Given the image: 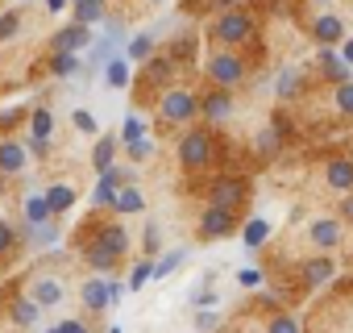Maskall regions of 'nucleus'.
I'll return each instance as SVG.
<instances>
[{
  "label": "nucleus",
  "instance_id": "54",
  "mask_svg": "<svg viewBox=\"0 0 353 333\" xmlns=\"http://www.w3.org/2000/svg\"><path fill=\"white\" fill-rule=\"evenodd\" d=\"M75 5H79V0H75Z\"/></svg>",
  "mask_w": 353,
  "mask_h": 333
},
{
  "label": "nucleus",
  "instance_id": "45",
  "mask_svg": "<svg viewBox=\"0 0 353 333\" xmlns=\"http://www.w3.org/2000/svg\"><path fill=\"white\" fill-rule=\"evenodd\" d=\"M241 283L254 287V283H262V275H258V271H241Z\"/></svg>",
  "mask_w": 353,
  "mask_h": 333
},
{
  "label": "nucleus",
  "instance_id": "33",
  "mask_svg": "<svg viewBox=\"0 0 353 333\" xmlns=\"http://www.w3.org/2000/svg\"><path fill=\"white\" fill-rule=\"evenodd\" d=\"M141 133H145V125H141V117H129V121H125V133H121V137H125V142L133 146V142H141Z\"/></svg>",
  "mask_w": 353,
  "mask_h": 333
},
{
  "label": "nucleus",
  "instance_id": "37",
  "mask_svg": "<svg viewBox=\"0 0 353 333\" xmlns=\"http://www.w3.org/2000/svg\"><path fill=\"white\" fill-rule=\"evenodd\" d=\"M270 333H299V325H295V316H274Z\"/></svg>",
  "mask_w": 353,
  "mask_h": 333
},
{
  "label": "nucleus",
  "instance_id": "19",
  "mask_svg": "<svg viewBox=\"0 0 353 333\" xmlns=\"http://www.w3.org/2000/svg\"><path fill=\"white\" fill-rule=\"evenodd\" d=\"M112 150H117V137H100V146H96V154H92V162H96L100 175L112 171Z\"/></svg>",
  "mask_w": 353,
  "mask_h": 333
},
{
  "label": "nucleus",
  "instance_id": "47",
  "mask_svg": "<svg viewBox=\"0 0 353 333\" xmlns=\"http://www.w3.org/2000/svg\"><path fill=\"white\" fill-rule=\"evenodd\" d=\"M341 59H345V63L353 67V38H345V46H341Z\"/></svg>",
  "mask_w": 353,
  "mask_h": 333
},
{
  "label": "nucleus",
  "instance_id": "5",
  "mask_svg": "<svg viewBox=\"0 0 353 333\" xmlns=\"http://www.w3.org/2000/svg\"><path fill=\"white\" fill-rule=\"evenodd\" d=\"M254 34V21L245 17V13H225L221 21H216V38L221 42H245Z\"/></svg>",
  "mask_w": 353,
  "mask_h": 333
},
{
  "label": "nucleus",
  "instance_id": "30",
  "mask_svg": "<svg viewBox=\"0 0 353 333\" xmlns=\"http://www.w3.org/2000/svg\"><path fill=\"white\" fill-rule=\"evenodd\" d=\"M50 129H54V117H50L46 108H38V113H34V137H42V142H46V137H50Z\"/></svg>",
  "mask_w": 353,
  "mask_h": 333
},
{
  "label": "nucleus",
  "instance_id": "31",
  "mask_svg": "<svg viewBox=\"0 0 353 333\" xmlns=\"http://www.w3.org/2000/svg\"><path fill=\"white\" fill-rule=\"evenodd\" d=\"M336 108L353 117V84H336Z\"/></svg>",
  "mask_w": 353,
  "mask_h": 333
},
{
  "label": "nucleus",
  "instance_id": "35",
  "mask_svg": "<svg viewBox=\"0 0 353 333\" xmlns=\"http://www.w3.org/2000/svg\"><path fill=\"white\" fill-rule=\"evenodd\" d=\"M258 150H262V154H274V150H279V129H266V133L258 137Z\"/></svg>",
  "mask_w": 353,
  "mask_h": 333
},
{
  "label": "nucleus",
  "instance_id": "49",
  "mask_svg": "<svg viewBox=\"0 0 353 333\" xmlns=\"http://www.w3.org/2000/svg\"><path fill=\"white\" fill-rule=\"evenodd\" d=\"M63 5H67V0H46V9H50V13H59Z\"/></svg>",
  "mask_w": 353,
  "mask_h": 333
},
{
  "label": "nucleus",
  "instance_id": "53",
  "mask_svg": "<svg viewBox=\"0 0 353 333\" xmlns=\"http://www.w3.org/2000/svg\"><path fill=\"white\" fill-rule=\"evenodd\" d=\"M112 333H121V329H112Z\"/></svg>",
  "mask_w": 353,
  "mask_h": 333
},
{
  "label": "nucleus",
  "instance_id": "9",
  "mask_svg": "<svg viewBox=\"0 0 353 333\" xmlns=\"http://www.w3.org/2000/svg\"><path fill=\"white\" fill-rule=\"evenodd\" d=\"M307 238L320 246V250H332L336 242H341V221H332V217H324V221H316L312 229H307Z\"/></svg>",
  "mask_w": 353,
  "mask_h": 333
},
{
  "label": "nucleus",
  "instance_id": "27",
  "mask_svg": "<svg viewBox=\"0 0 353 333\" xmlns=\"http://www.w3.org/2000/svg\"><path fill=\"white\" fill-rule=\"evenodd\" d=\"M38 308H42V304H38L34 296H26V300H17V308H13V316H17L21 325H34V321H38Z\"/></svg>",
  "mask_w": 353,
  "mask_h": 333
},
{
  "label": "nucleus",
  "instance_id": "16",
  "mask_svg": "<svg viewBox=\"0 0 353 333\" xmlns=\"http://www.w3.org/2000/svg\"><path fill=\"white\" fill-rule=\"evenodd\" d=\"M30 296H34L42 308H50V304H59V300H63V283H54V279H38Z\"/></svg>",
  "mask_w": 353,
  "mask_h": 333
},
{
  "label": "nucleus",
  "instance_id": "46",
  "mask_svg": "<svg viewBox=\"0 0 353 333\" xmlns=\"http://www.w3.org/2000/svg\"><path fill=\"white\" fill-rule=\"evenodd\" d=\"M341 213H345V221H353V192H349V196L341 200Z\"/></svg>",
  "mask_w": 353,
  "mask_h": 333
},
{
  "label": "nucleus",
  "instance_id": "36",
  "mask_svg": "<svg viewBox=\"0 0 353 333\" xmlns=\"http://www.w3.org/2000/svg\"><path fill=\"white\" fill-rule=\"evenodd\" d=\"M150 275H154V267H150V263H137V267H133V275H129V287H141Z\"/></svg>",
  "mask_w": 353,
  "mask_h": 333
},
{
  "label": "nucleus",
  "instance_id": "13",
  "mask_svg": "<svg viewBox=\"0 0 353 333\" xmlns=\"http://www.w3.org/2000/svg\"><path fill=\"white\" fill-rule=\"evenodd\" d=\"M200 108H204L208 121H225V117L233 113V96H229V92H212V96H204Z\"/></svg>",
  "mask_w": 353,
  "mask_h": 333
},
{
  "label": "nucleus",
  "instance_id": "8",
  "mask_svg": "<svg viewBox=\"0 0 353 333\" xmlns=\"http://www.w3.org/2000/svg\"><path fill=\"white\" fill-rule=\"evenodd\" d=\"M349 71H353V67H349L332 46L320 50V75H324V79H332V84H349Z\"/></svg>",
  "mask_w": 353,
  "mask_h": 333
},
{
  "label": "nucleus",
  "instance_id": "48",
  "mask_svg": "<svg viewBox=\"0 0 353 333\" xmlns=\"http://www.w3.org/2000/svg\"><path fill=\"white\" fill-rule=\"evenodd\" d=\"M196 304H200V308H208V304H216V296H212V292H200V296H196Z\"/></svg>",
  "mask_w": 353,
  "mask_h": 333
},
{
  "label": "nucleus",
  "instance_id": "51",
  "mask_svg": "<svg viewBox=\"0 0 353 333\" xmlns=\"http://www.w3.org/2000/svg\"><path fill=\"white\" fill-rule=\"evenodd\" d=\"M312 5H332V0H312Z\"/></svg>",
  "mask_w": 353,
  "mask_h": 333
},
{
  "label": "nucleus",
  "instance_id": "28",
  "mask_svg": "<svg viewBox=\"0 0 353 333\" xmlns=\"http://www.w3.org/2000/svg\"><path fill=\"white\" fill-rule=\"evenodd\" d=\"M183 258H188V250H170V254H166L162 263H154V279H166V275H170L174 267L183 263Z\"/></svg>",
  "mask_w": 353,
  "mask_h": 333
},
{
  "label": "nucleus",
  "instance_id": "52",
  "mask_svg": "<svg viewBox=\"0 0 353 333\" xmlns=\"http://www.w3.org/2000/svg\"><path fill=\"white\" fill-rule=\"evenodd\" d=\"M50 333H63V329H50Z\"/></svg>",
  "mask_w": 353,
  "mask_h": 333
},
{
  "label": "nucleus",
  "instance_id": "39",
  "mask_svg": "<svg viewBox=\"0 0 353 333\" xmlns=\"http://www.w3.org/2000/svg\"><path fill=\"white\" fill-rule=\"evenodd\" d=\"M162 246V234H158V225H145V250H158Z\"/></svg>",
  "mask_w": 353,
  "mask_h": 333
},
{
  "label": "nucleus",
  "instance_id": "23",
  "mask_svg": "<svg viewBox=\"0 0 353 333\" xmlns=\"http://www.w3.org/2000/svg\"><path fill=\"white\" fill-rule=\"evenodd\" d=\"M75 17H79V26H92V21L104 17V5H100V0H79V5H75Z\"/></svg>",
  "mask_w": 353,
  "mask_h": 333
},
{
  "label": "nucleus",
  "instance_id": "44",
  "mask_svg": "<svg viewBox=\"0 0 353 333\" xmlns=\"http://www.w3.org/2000/svg\"><path fill=\"white\" fill-rule=\"evenodd\" d=\"M13 246V229L9 225H0V250H9Z\"/></svg>",
  "mask_w": 353,
  "mask_h": 333
},
{
  "label": "nucleus",
  "instance_id": "10",
  "mask_svg": "<svg viewBox=\"0 0 353 333\" xmlns=\"http://www.w3.org/2000/svg\"><path fill=\"white\" fill-rule=\"evenodd\" d=\"M324 175H328V184L336 192H353V158H332Z\"/></svg>",
  "mask_w": 353,
  "mask_h": 333
},
{
  "label": "nucleus",
  "instance_id": "14",
  "mask_svg": "<svg viewBox=\"0 0 353 333\" xmlns=\"http://www.w3.org/2000/svg\"><path fill=\"white\" fill-rule=\"evenodd\" d=\"M117 258H121V254H117V250H108V246H104L100 238H96V242L88 246V263H92L96 271H112V263H117Z\"/></svg>",
  "mask_w": 353,
  "mask_h": 333
},
{
  "label": "nucleus",
  "instance_id": "20",
  "mask_svg": "<svg viewBox=\"0 0 353 333\" xmlns=\"http://www.w3.org/2000/svg\"><path fill=\"white\" fill-rule=\"evenodd\" d=\"M46 204H50V213H67V209L75 204V192L59 184V188H50V192H46Z\"/></svg>",
  "mask_w": 353,
  "mask_h": 333
},
{
  "label": "nucleus",
  "instance_id": "11",
  "mask_svg": "<svg viewBox=\"0 0 353 333\" xmlns=\"http://www.w3.org/2000/svg\"><path fill=\"white\" fill-rule=\"evenodd\" d=\"M21 166H26V146L21 142H0V171L17 175Z\"/></svg>",
  "mask_w": 353,
  "mask_h": 333
},
{
  "label": "nucleus",
  "instance_id": "50",
  "mask_svg": "<svg viewBox=\"0 0 353 333\" xmlns=\"http://www.w3.org/2000/svg\"><path fill=\"white\" fill-rule=\"evenodd\" d=\"M216 5H225V9H233V5H237V0H216Z\"/></svg>",
  "mask_w": 353,
  "mask_h": 333
},
{
  "label": "nucleus",
  "instance_id": "1",
  "mask_svg": "<svg viewBox=\"0 0 353 333\" xmlns=\"http://www.w3.org/2000/svg\"><path fill=\"white\" fill-rule=\"evenodd\" d=\"M179 162L183 166H208L212 162V137L204 133V129H192V133H183V142H179Z\"/></svg>",
  "mask_w": 353,
  "mask_h": 333
},
{
  "label": "nucleus",
  "instance_id": "25",
  "mask_svg": "<svg viewBox=\"0 0 353 333\" xmlns=\"http://www.w3.org/2000/svg\"><path fill=\"white\" fill-rule=\"evenodd\" d=\"M75 71H79L75 50H59V55H54V75H63V79H67V75H75Z\"/></svg>",
  "mask_w": 353,
  "mask_h": 333
},
{
  "label": "nucleus",
  "instance_id": "12",
  "mask_svg": "<svg viewBox=\"0 0 353 333\" xmlns=\"http://www.w3.org/2000/svg\"><path fill=\"white\" fill-rule=\"evenodd\" d=\"M83 304H88V308H108V304H112V283L88 279V283H83Z\"/></svg>",
  "mask_w": 353,
  "mask_h": 333
},
{
  "label": "nucleus",
  "instance_id": "32",
  "mask_svg": "<svg viewBox=\"0 0 353 333\" xmlns=\"http://www.w3.org/2000/svg\"><path fill=\"white\" fill-rule=\"evenodd\" d=\"M150 46H154V38H150V34L133 38V42H129V59H145V55H150Z\"/></svg>",
  "mask_w": 353,
  "mask_h": 333
},
{
  "label": "nucleus",
  "instance_id": "15",
  "mask_svg": "<svg viewBox=\"0 0 353 333\" xmlns=\"http://www.w3.org/2000/svg\"><path fill=\"white\" fill-rule=\"evenodd\" d=\"M336 275V263H328V258H312V263H303V279L316 287V283H324V279H332Z\"/></svg>",
  "mask_w": 353,
  "mask_h": 333
},
{
  "label": "nucleus",
  "instance_id": "26",
  "mask_svg": "<svg viewBox=\"0 0 353 333\" xmlns=\"http://www.w3.org/2000/svg\"><path fill=\"white\" fill-rule=\"evenodd\" d=\"M26 217H30V225H46V217H50V204H46V196H34V200L26 204Z\"/></svg>",
  "mask_w": 353,
  "mask_h": 333
},
{
  "label": "nucleus",
  "instance_id": "24",
  "mask_svg": "<svg viewBox=\"0 0 353 333\" xmlns=\"http://www.w3.org/2000/svg\"><path fill=\"white\" fill-rule=\"evenodd\" d=\"M104 79H108L112 88H125V84H129V63H125V59H108V71H104Z\"/></svg>",
  "mask_w": 353,
  "mask_h": 333
},
{
  "label": "nucleus",
  "instance_id": "17",
  "mask_svg": "<svg viewBox=\"0 0 353 333\" xmlns=\"http://www.w3.org/2000/svg\"><path fill=\"white\" fill-rule=\"evenodd\" d=\"M92 42V34H88V26H71V30H63L59 34V50H79V46H88Z\"/></svg>",
  "mask_w": 353,
  "mask_h": 333
},
{
  "label": "nucleus",
  "instance_id": "22",
  "mask_svg": "<svg viewBox=\"0 0 353 333\" xmlns=\"http://www.w3.org/2000/svg\"><path fill=\"white\" fill-rule=\"evenodd\" d=\"M299 84H303V79H299V71H295V67H287V71L279 75V84H274V92H279L283 100H291V96L299 92Z\"/></svg>",
  "mask_w": 353,
  "mask_h": 333
},
{
  "label": "nucleus",
  "instance_id": "34",
  "mask_svg": "<svg viewBox=\"0 0 353 333\" xmlns=\"http://www.w3.org/2000/svg\"><path fill=\"white\" fill-rule=\"evenodd\" d=\"M17 26H21V17H17V13H5V17H0V42L13 38V34H17Z\"/></svg>",
  "mask_w": 353,
  "mask_h": 333
},
{
  "label": "nucleus",
  "instance_id": "2",
  "mask_svg": "<svg viewBox=\"0 0 353 333\" xmlns=\"http://www.w3.org/2000/svg\"><path fill=\"white\" fill-rule=\"evenodd\" d=\"M200 113V100L192 92H166L162 96V117L166 121H192Z\"/></svg>",
  "mask_w": 353,
  "mask_h": 333
},
{
  "label": "nucleus",
  "instance_id": "3",
  "mask_svg": "<svg viewBox=\"0 0 353 333\" xmlns=\"http://www.w3.org/2000/svg\"><path fill=\"white\" fill-rule=\"evenodd\" d=\"M208 75H212L221 88H233V84L245 79V63H241L237 55H216V59L208 63Z\"/></svg>",
  "mask_w": 353,
  "mask_h": 333
},
{
  "label": "nucleus",
  "instance_id": "38",
  "mask_svg": "<svg viewBox=\"0 0 353 333\" xmlns=\"http://www.w3.org/2000/svg\"><path fill=\"white\" fill-rule=\"evenodd\" d=\"M75 125H79L83 133H96V117H92V113H83V108L75 113Z\"/></svg>",
  "mask_w": 353,
  "mask_h": 333
},
{
  "label": "nucleus",
  "instance_id": "18",
  "mask_svg": "<svg viewBox=\"0 0 353 333\" xmlns=\"http://www.w3.org/2000/svg\"><path fill=\"white\" fill-rule=\"evenodd\" d=\"M100 242H104L108 250H117V254H125V250H129V238H125V225H104V229H100Z\"/></svg>",
  "mask_w": 353,
  "mask_h": 333
},
{
  "label": "nucleus",
  "instance_id": "21",
  "mask_svg": "<svg viewBox=\"0 0 353 333\" xmlns=\"http://www.w3.org/2000/svg\"><path fill=\"white\" fill-rule=\"evenodd\" d=\"M112 204H117L121 213H141V209H145V200H141V192H137V188H121Z\"/></svg>",
  "mask_w": 353,
  "mask_h": 333
},
{
  "label": "nucleus",
  "instance_id": "7",
  "mask_svg": "<svg viewBox=\"0 0 353 333\" xmlns=\"http://www.w3.org/2000/svg\"><path fill=\"white\" fill-rule=\"evenodd\" d=\"M241 200H245V184H241L237 175H225V180L212 184V204L233 209V204H241Z\"/></svg>",
  "mask_w": 353,
  "mask_h": 333
},
{
  "label": "nucleus",
  "instance_id": "41",
  "mask_svg": "<svg viewBox=\"0 0 353 333\" xmlns=\"http://www.w3.org/2000/svg\"><path fill=\"white\" fill-rule=\"evenodd\" d=\"M196 329H200V333H204V329H216V312H200V316H196Z\"/></svg>",
  "mask_w": 353,
  "mask_h": 333
},
{
  "label": "nucleus",
  "instance_id": "40",
  "mask_svg": "<svg viewBox=\"0 0 353 333\" xmlns=\"http://www.w3.org/2000/svg\"><path fill=\"white\" fill-rule=\"evenodd\" d=\"M150 150H154V146H150V142H145V137H141V142H133V146H129V154H133V158H150Z\"/></svg>",
  "mask_w": 353,
  "mask_h": 333
},
{
  "label": "nucleus",
  "instance_id": "43",
  "mask_svg": "<svg viewBox=\"0 0 353 333\" xmlns=\"http://www.w3.org/2000/svg\"><path fill=\"white\" fill-rule=\"evenodd\" d=\"M59 329H63V333H88V325H83V321H63Z\"/></svg>",
  "mask_w": 353,
  "mask_h": 333
},
{
  "label": "nucleus",
  "instance_id": "4",
  "mask_svg": "<svg viewBox=\"0 0 353 333\" xmlns=\"http://www.w3.org/2000/svg\"><path fill=\"white\" fill-rule=\"evenodd\" d=\"M200 234H204V238H229V234H233V209H221V204L204 209Z\"/></svg>",
  "mask_w": 353,
  "mask_h": 333
},
{
  "label": "nucleus",
  "instance_id": "42",
  "mask_svg": "<svg viewBox=\"0 0 353 333\" xmlns=\"http://www.w3.org/2000/svg\"><path fill=\"white\" fill-rule=\"evenodd\" d=\"M166 71H170V63H166V59H154V63H150V75H158V79H162Z\"/></svg>",
  "mask_w": 353,
  "mask_h": 333
},
{
  "label": "nucleus",
  "instance_id": "6",
  "mask_svg": "<svg viewBox=\"0 0 353 333\" xmlns=\"http://www.w3.org/2000/svg\"><path fill=\"white\" fill-rule=\"evenodd\" d=\"M312 38H316L320 46H336V42H345V21H341L336 13H324V17L312 21Z\"/></svg>",
  "mask_w": 353,
  "mask_h": 333
},
{
  "label": "nucleus",
  "instance_id": "29",
  "mask_svg": "<svg viewBox=\"0 0 353 333\" xmlns=\"http://www.w3.org/2000/svg\"><path fill=\"white\" fill-rule=\"evenodd\" d=\"M241 238H245V246H262V242L270 238V225H266V221H250Z\"/></svg>",
  "mask_w": 353,
  "mask_h": 333
}]
</instances>
